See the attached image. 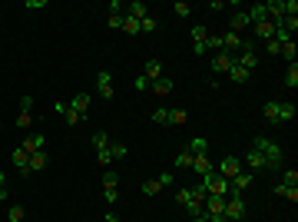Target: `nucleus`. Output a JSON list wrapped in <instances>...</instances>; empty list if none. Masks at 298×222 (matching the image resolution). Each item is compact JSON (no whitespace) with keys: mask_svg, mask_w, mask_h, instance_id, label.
<instances>
[{"mask_svg":"<svg viewBox=\"0 0 298 222\" xmlns=\"http://www.w3.org/2000/svg\"><path fill=\"white\" fill-rule=\"evenodd\" d=\"M96 163H100L103 169H110V163H113V159H110V150H103V153H96Z\"/></svg>","mask_w":298,"mask_h":222,"instance_id":"nucleus-47","label":"nucleus"},{"mask_svg":"<svg viewBox=\"0 0 298 222\" xmlns=\"http://www.w3.org/2000/svg\"><path fill=\"white\" fill-rule=\"evenodd\" d=\"M205 196H209V192H205L202 186H192V189H179L176 192V202L186 209V206H192V202H205Z\"/></svg>","mask_w":298,"mask_h":222,"instance_id":"nucleus-4","label":"nucleus"},{"mask_svg":"<svg viewBox=\"0 0 298 222\" xmlns=\"http://www.w3.org/2000/svg\"><path fill=\"white\" fill-rule=\"evenodd\" d=\"M110 159H126V146L123 143H110Z\"/></svg>","mask_w":298,"mask_h":222,"instance_id":"nucleus-43","label":"nucleus"},{"mask_svg":"<svg viewBox=\"0 0 298 222\" xmlns=\"http://www.w3.org/2000/svg\"><path fill=\"white\" fill-rule=\"evenodd\" d=\"M229 80H232V83H239V87H242V83H249V80H252V73H245L242 70V66H232V70H229Z\"/></svg>","mask_w":298,"mask_h":222,"instance_id":"nucleus-28","label":"nucleus"},{"mask_svg":"<svg viewBox=\"0 0 298 222\" xmlns=\"http://www.w3.org/2000/svg\"><path fill=\"white\" fill-rule=\"evenodd\" d=\"M222 215H226L229 222H242V219H245V202H242V196H232V192H229Z\"/></svg>","mask_w":298,"mask_h":222,"instance_id":"nucleus-3","label":"nucleus"},{"mask_svg":"<svg viewBox=\"0 0 298 222\" xmlns=\"http://www.w3.org/2000/svg\"><path fill=\"white\" fill-rule=\"evenodd\" d=\"M159 189H163V183H159V179H146V183H142V192H146V196H156Z\"/></svg>","mask_w":298,"mask_h":222,"instance_id":"nucleus-39","label":"nucleus"},{"mask_svg":"<svg viewBox=\"0 0 298 222\" xmlns=\"http://www.w3.org/2000/svg\"><path fill=\"white\" fill-rule=\"evenodd\" d=\"M40 7H47V0H27V10H40Z\"/></svg>","mask_w":298,"mask_h":222,"instance_id":"nucleus-52","label":"nucleus"},{"mask_svg":"<svg viewBox=\"0 0 298 222\" xmlns=\"http://www.w3.org/2000/svg\"><path fill=\"white\" fill-rule=\"evenodd\" d=\"M262 113H265V119H268V123H278V100H268Z\"/></svg>","mask_w":298,"mask_h":222,"instance_id":"nucleus-33","label":"nucleus"},{"mask_svg":"<svg viewBox=\"0 0 298 222\" xmlns=\"http://www.w3.org/2000/svg\"><path fill=\"white\" fill-rule=\"evenodd\" d=\"M236 66V56H229L226 50H219V53L212 56V73H229Z\"/></svg>","mask_w":298,"mask_h":222,"instance_id":"nucleus-8","label":"nucleus"},{"mask_svg":"<svg viewBox=\"0 0 298 222\" xmlns=\"http://www.w3.org/2000/svg\"><path fill=\"white\" fill-rule=\"evenodd\" d=\"M159 183H163V189H166V186H173V173H163V176H159Z\"/></svg>","mask_w":298,"mask_h":222,"instance_id":"nucleus-53","label":"nucleus"},{"mask_svg":"<svg viewBox=\"0 0 298 222\" xmlns=\"http://www.w3.org/2000/svg\"><path fill=\"white\" fill-rule=\"evenodd\" d=\"M142 77H146L149 83H153V80H159V77H163V63H159V60H149V63L142 66Z\"/></svg>","mask_w":298,"mask_h":222,"instance_id":"nucleus-22","label":"nucleus"},{"mask_svg":"<svg viewBox=\"0 0 298 222\" xmlns=\"http://www.w3.org/2000/svg\"><path fill=\"white\" fill-rule=\"evenodd\" d=\"M189 113L186 110H169V126H186Z\"/></svg>","mask_w":298,"mask_h":222,"instance_id":"nucleus-32","label":"nucleus"},{"mask_svg":"<svg viewBox=\"0 0 298 222\" xmlns=\"http://www.w3.org/2000/svg\"><path fill=\"white\" fill-rule=\"evenodd\" d=\"M202 186L209 196H229V179L226 176H219V173H209V176H202Z\"/></svg>","mask_w":298,"mask_h":222,"instance_id":"nucleus-2","label":"nucleus"},{"mask_svg":"<svg viewBox=\"0 0 298 222\" xmlns=\"http://www.w3.org/2000/svg\"><path fill=\"white\" fill-rule=\"evenodd\" d=\"M43 143H47V136H43V133H33V136H27L24 143H20V150H24L27 156H33V153H43Z\"/></svg>","mask_w":298,"mask_h":222,"instance_id":"nucleus-9","label":"nucleus"},{"mask_svg":"<svg viewBox=\"0 0 298 222\" xmlns=\"http://www.w3.org/2000/svg\"><path fill=\"white\" fill-rule=\"evenodd\" d=\"M186 150L192 153V156H202V153H209V139H205V136H196V139H192Z\"/></svg>","mask_w":298,"mask_h":222,"instance_id":"nucleus-24","label":"nucleus"},{"mask_svg":"<svg viewBox=\"0 0 298 222\" xmlns=\"http://www.w3.org/2000/svg\"><path fill=\"white\" fill-rule=\"evenodd\" d=\"M56 113H63V119H66V126H77V123H83V116H80V113H73L66 103H56Z\"/></svg>","mask_w":298,"mask_h":222,"instance_id":"nucleus-20","label":"nucleus"},{"mask_svg":"<svg viewBox=\"0 0 298 222\" xmlns=\"http://www.w3.org/2000/svg\"><path fill=\"white\" fill-rule=\"evenodd\" d=\"M275 196H282V199H288V202H298V186H282V183H275Z\"/></svg>","mask_w":298,"mask_h":222,"instance_id":"nucleus-19","label":"nucleus"},{"mask_svg":"<svg viewBox=\"0 0 298 222\" xmlns=\"http://www.w3.org/2000/svg\"><path fill=\"white\" fill-rule=\"evenodd\" d=\"M285 87L298 90V63H288V70H285Z\"/></svg>","mask_w":298,"mask_h":222,"instance_id":"nucleus-30","label":"nucleus"},{"mask_svg":"<svg viewBox=\"0 0 298 222\" xmlns=\"http://www.w3.org/2000/svg\"><path fill=\"white\" fill-rule=\"evenodd\" d=\"M30 123H33V116H30V113H20V116H17V129H27Z\"/></svg>","mask_w":298,"mask_h":222,"instance_id":"nucleus-48","label":"nucleus"},{"mask_svg":"<svg viewBox=\"0 0 298 222\" xmlns=\"http://www.w3.org/2000/svg\"><path fill=\"white\" fill-rule=\"evenodd\" d=\"M103 199H106V202H110V206H113V202H116V199H119V189H103Z\"/></svg>","mask_w":298,"mask_h":222,"instance_id":"nucleus-51","label":"nucleus"},{"mask_svg":"<svg viewBox=\"0 0 298 222\" xmlns=\"http://www.w3.org/2000/svg\"><path fill=\"white\" fill-rule=\"evenodd\" d=\"M189 37H192V47H196V43H205V37H209V30H205L202 24H196L192 30H189Z\"/></svg>","mask_w":298,"mask_h":222,"instance_id":"nucleus-31","label":"nucleus"},{"mask_svg":"<svg viewBox=\"0 0 298 222\" xmlns=\"http://www.w3.org/2000/svg\"><path fill=\"white\" fill-rule=\"evenodd\" d=\"M176 169H192V153L182 150L179 156H176Z\"/></svg>","mask_w":298,"mask_h":222,"instance_id":"nucleus-36","label":"nucleus"},{"mask_svg":"<svg viewBox=\"0 0 298 222\" xmlns=\"http://www.w3.org/2000/svg\"><path fill=\"white\" fill-rule=\"evenodd\" d=\"M242 173V163H239V156H226L219 163V176H226V179H236V176Z\"/></svg>","mask_w":298,"mask_h":222,"instance_id":"nucleus-7","label":"nucleus"},{"mask_svg":"<svg viewBox=\"0 0 298 222\" xmlns=\"http://www.w3.org/2000/svg\"><path fill=\"white\" fill-rule=\"evenodd\" d=\"M10 163H14L17 169H20V176H30V156H27L20 146H17L14 153H10Z\"/></svg>","mask_w":298,"mask_h":222,"instance_id":"nucleus-13","label":"nucleus"},{"mask_svg":"<svg viewBox=\"0 0 298 222\" xmlns=\"http://www.w3.org/2000/svg\"><path fill=\"white\" fill-rule=\"evenodd\" d=\"M202 209H205V215H215V212H222V209H226V196H205Z\"/></svg>","mask_w":298,"mask_h":222,"instance_id":"nucleus-14","label":"nucleus"},{"mask_svg":"<svg viewBox=\"0 0 298 222\" xmlns=\"http://www.w3.org/2000/svg\"><path fill=\"white\" fill-rule=\"evenodd\" d=\"M106 222H119V215L116 212H106Z\"/></svg>","mask_w":298,"mask_h":222,"instance_id":"nucleus-57","label":"nucleus"},{"mask_svg":"<svg viewBox=\"0 0 298 222\" xmlns=\"http://www.w3.org/2000/svg\"><path fill=\"white\" fill-rule=\"evenodd\" d=\"M245 17H249V24H262V20H268L265 4H252V7L245 10Z\"/></svg>","mask_w":298,"mask_h":222,"instance_id":"nucleus-18","label":"nucleus"},{"mask_svg":"<svg viewBox=\"0 0 298 222\" xmlns=\"http://www.w3.org/2000/svg\"><path fill=\"white\" fill-rule=\"evenodd\" d=\"M282 186H298V169H285L282 173Z\"/></svg>","mask_w":298,"mask_h":222,"instance_id":"nucleus-41","label":"nucleus"},{"mask_svg":"<svg viewBox=\"0 0 298 222\" xmlns=\"http://www.w3.org/2000/svg\"><path fill=\"white\" fill-rule=\"evenodd\" d=\"M209 222H229V219H226L222 212H215V215H209Z\"/></svg>","mask_w":298,"mask_h":222,"instance_id":"nucleus-54","label":"nucleus"},{"mask_svg":"<svg viewBox=\"0 0 298 222\" xmlns=\"http://www.w3.org/2000/svg\"><path fill=\"white\" fill-rule=\"evenodd\" d=\"M149 90H153L156 96H166V93H173V80H169V77H159V80L149 83Z\"/></svg>","mask_w":298,"mask_h":222,"instance_id":"nucleus-17","label":"nucleus"},{"mask_svg":"<svg viewBox=\"0 0 298 222\" xmlns=\"http://www.w3.org/2000/svg\"><path fill=\"white\" fill-rule=\"evenodd\" d=\"M93 146H96V153L110 150V139H106V133H103V129H96V133H93Z\"/></svg>","mask_w":298,"mask_h":222,"instance_id":"nucleus-34","label":"nucleus"},{"mask_svg":"<svg viewBox=\"0 0 298 222\" xmlns=\"http://www.w3.org/2000/svg\"><path fill=\"white\" fill-rule=\"evenodd\" d=\"M205 50L219 53V50H222V37H205Z\"/></svg>","mask_w":298,"mask_h":222,"instance_id":"nucleus-44","label":"nucleus"},{"mask_svg":"<svg viewBox=\"0 0 298 222\" xmlns=\"http://www.w3.org/2000/svg\"><path fill=\"white\" fill-rule=\"evenodd\" d=\"M249 17H245V10H239V14H232V33H239L242 37V30H249Z\"/></svg>","mask_w":298,"mask_h":222,"instance_id":"nucleus-21","label":"nucleus"},{"mask_svg":"<svg viewBox=\"0 0 298 222\" xmlns=\"http://www.w3.org/2000/svg\"><path fill=\"white\" fill-rule=\"evenodd\" d=\"M245 166H249V173H265V159H262V153L259 150H252L249 146V153H245Z\"/></svg>","mask_w":298,"mask_h":222,"instance_id":"nucleus-10","label":"nucleus"},{"mask_svg":"<svg viewBox=\"0 0 298 222\" xmlns=\"http://www.w3.org/2000/svg\"><path fill=\"white\" fill-rule=\"evenodd\" d=\"M126 17H133V20H142V17H149V7L142 4V0H133V4H129V14H126Z\"/></svg>","mask_w":298,"mask_h":222,"instance_id":"nucleus-26","label":"nucleus"},{"mask_svg":"<svg viewBox=\"0 0 298 222\" xmlns=\"http://www.w3.org/2000/svg\"><path fill=\"white\" fill-rule=\"evenodd\" d=\"M103 189H119V173L116 169H106V173H103Z\"/></svg>","mask_w":298,"mask_h":222,"instance_id":"nucleus-29","label":"nucleus"},{"mask_svg":"<svg viewBox=\"0 0 298 222\" xmlns=\"http://www.w3.org/2000/svg\"><path fill=\"white\" fill-rule=\"evenodd\" d=\"M189 222H209V215H205V212H202V215H192Z\"/></svg>","mask_w":298,"mask_h":222,"instance_id":"nucleus-55","label":"nucleus"},{"mask_svg":"<svg viewBox=\"0 0 298 222\" xmlns=\"http://www.w3.org/2000/svg\"><path fill=\"white\" fill-rule=\"evenodd\" d=\"M252 183H255V173H249V169H242V173H239L236 179H229V192H232V196H239V192H245V189H249Z\"/></svg>","mask_w":298,"mask_h":222,"instance_id":"nucleus-5","label":"nucleus"},{"mask_svg":"<svg viewBox=\"0 0 298 222\" xmlns=\"http://www.w3.org/2000/svg\"><path fill=\"white\" fill-rule=\"evenodd\" d=\"M123 30L133 33V37H136V33H142V30H139V20H133V17H123Z\"/></svg>","mask_w":298,"mask_h":222,"instance_id":"nucleus-38","label":"nucleus"},{"mask_svg":"<svg viewBox=\"0 0 298 222\" xmlns=\"http://www.w3.org/2000/svg\"><path fill=\"white\" fill-rule=\"evenodd\" d=\"M110 27L113 30H123V10H119V14H110Z\"/></svg>","mask_w":298,"mask_h":222,"instance_id":"nucleus-49","label":"nucleus"},{"mask_svg":"<svg viewBox=\"0 0 298 222\" xmlns=\"http://www.w3.org/2000/svg\"><path fill=\"white\" fill-rule=\"evenodd\" d=\"M252 150L262 153V159H265L268 169H278V166H282V159H285V150L275 143V139H265V136H255V139H252Z\"/></svg>","mask_w":298,"mask_h":222,"instance_id":"nucleus-1","label":"nucleus"},{"mask_svg":"<svg viewBox=\"0 0 298 222\" xmlns=\"http://www.w3.org/2000/svg\"><path fill=\"white\" fill-rule=\"evenodd\" d=\"M0 133H4V126H0Z\"/></svg>","mask_w":298,"mask_h":222,"instance_id":"nucleus-58","label":"nucleus"},{"mask_svg":"<svg viewBox=\"0 0 298 222\" xmlns=\"http://www.w3.org/2000/svg\"><path fill=\"white\" fill-rule=\"evenodd\" d=\"M173 14L176 17H189V14H192V7H189L186 0H176V4H173Z\"/></svg>","mask_w":298,"mask_h":222,"instance_id":"nucleus-40","label":"nucleus"},{"mask_svg":"<svg viewBox=\"0 0 298 222\" xmlns=\"http://www.w3.org/2000/svg\"><path fill=\"white\" fill-rule=\"evenodd\" d=\"M66 106H70L73 113H80V116L87 119V110H90V93H87V90H80V93L73 96V100H70V103H66Z\"/></svg>","mask_w":298,"mask_h":222,"instance_id":"nucleus-12","label":"nucleus"},{"mask_svg":"<svg viewBox=\"0 0 298 222\" xmlns=\"http://www.w3.org/2000/svg\"><path fill=\"white\" fill-rule=\"evenodd\" d=\"M262 47H265V53L278 56V50H282V43H278V40H265V43H262Z\"/></svg>","mask_w":298,"mask_h":222,"instance_id":"nucleus-45","label":"nucleus"},{"mask_svg":"<svg viewBox=\"0 0 298 222\" xmlns=\"http://www.w3.org/2000/svg\"><path fill=\"white\" fill-rule=\"evenodd\" d=\"M252 30H255V37H259L262 43L275 37V24H272V20H262V24H252Z\"/></svg>","mask_w":298,"mask_h":222,"instance_id":"nucleus-16","label":"nucleus"},{"mask_svg":"<svg viewBox=\"0 0 298 222\" xmlns=\"http://www.w3.org/2000/svg\"><path fill=\"white\" fill-rule=\"evenodd\" d=\"M30 110H33V96L24 93V96H20V113H30Z\"/></svg>","mask_w":298,"mask_h":222,"instance_id":"nucleus-46","label":"nucleus"},{"mask_svg":"<svg viewBox=\"0 0 298 222\" xmlns=\"http://www.w3.org/2000/svg\"><path fill=\"white\" fill-rule=\"evenodd\" d=\"M205 209H202V202H192V206H186V215L192 219V215H202Z\"/></svg>","mask_w":298,"mask_h":222,"instance_id":"nucleus-50","label":"nucleus"},{"mask_svg":"<svg viewBox=\"0 0 298 222\" xmlns=\"http://www.w3.org/2000/svg\"><path fill=\"white\" fill-rule=\"evenodd\" d=\"M192 173H199V176H209V173H212L209 153H202V156H192Z\"/></svg>","mask_w":298,"mask_h":222,"instance_id":"nucleus-15","label":"nucleus"},{"mask_svg":"<svg viewBox=\"0 0 298 222\" xmlns=\"http://www.w3.org/2000/svg\"><path fill=\"white\" fill-rule=\"evenodd\" d=\"M278 53H282L285 60H288V63H295V56H298V47H295V40H291V43H282V50H278Z\"/></svg>","mask_w":298,"mask_h":222,"instance_id":"nucleus-35","label":"nucleus"},{"mask_svg":"<svg viewBox=\"0 0 298 222\" xmlns=\"http://www.w3.org/2000/svg\"><path fill=\"white\" fill-rule=\"evenodd\" d=\"M156 27H159L156 17H142V20H139V30H142V33H156Z\"/></svg>","mask_w":298,"mask_h":222,"instance_id":"nucleus-37","label":"nucleus"},{"mask_svg":"<svg viewBox=\"0 0 298 222\" xmlns=\"http://www.w3.org/2000/svg\"><path fill=\"white\" fill-rule=\"evenodd\" d=\"M153 123H159V126H169V110H163V106H159V110L153 113Z\"/></svg>","mask_w":298,"mask_h":222,"instance_id":"nucleus-42","label":"nucleus"},{"mask_svg":"<svg viewBox=\"0 0 298 222\" xmlns=\"http://www.w3.org/2000/svg\"><path fill=\"white\" fill-rule=\"evenodd\" d=\"M295 103H291V100H278V123H282V119H295Z\"/></svg>","mask_w":298,"mask_h":222,"instance_id":"nucleus-23","label":"nucleus"},{"mask_svg":"<svg viewBox=\"0 0 298 222\" xmlns=\"http://www.w3.org/2000/svg\"><path fill=\"white\" fill-rule=\"evenodd\" d=\"M96 93H100L103 100H113V93H116V90H113L110 70H100V73H96Z\"/></svg>","mask_w":298,"mask_h":222,"instance_id":"nucleus-6","label":"nucleus"},{"mask_svg":"<svg viewBox=\"0 0 298 222\" xmlns=\"http://www.w3.org/2000/svg\"><path fill=\"white\" fill-rule=\"evenodd\" d=\"M24 219H27V209L17 206V202H10L7 206V222H24Z\"/></svg>","mask_w":298,"mask_h":222,"instance_id":"nucleus-27","label":"nucleus"},{"mask_svg":"<svg viewBox=\"0 0 298 222\" xmlns=\"http://www.w3.org/2000/svg\"><path fill=\"white\" fill-rule=\"evenodd\" d=\"M242 40H245V37H239V33H232V30L222 33V50H226L229 56H236L239 50H242Z\"/></svg>","mask_w":298,"mask_h":222,"instance_id":"nucleus-11","label":"nucleus"},{"mask_svg":"<svg viewBox=\"0 0 298 222\" xmlns=\"http://www.w3.org/2000/svg\"><path fill=\"white\" fill-rule=\"evenodd\" d=\"M0 189H7V176H4V169H0Z\"/></svg>","mask_w":298,"mask_h":222,"instance_id":"nucleus-56","label":"nucleus"},{"mask_svg":"<svg viewBox=\"0 0 298 222\" xmlns=\"http://www.w3.org/2000/svg\"><path fill=\"white\" fill-rule=\"evenodd\" d=\"M47 163H50L47 150H43V153H33V156H30V173H40V169H47Z\"/></svg>","mask_w":298,"mask_h":222,"instance_id":"nucleus-25","label":"nucleus"}]
</instances>
